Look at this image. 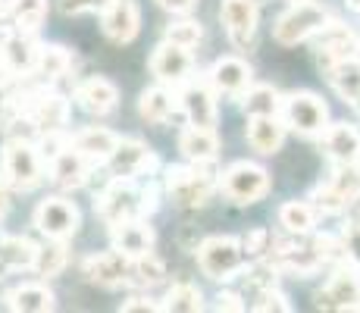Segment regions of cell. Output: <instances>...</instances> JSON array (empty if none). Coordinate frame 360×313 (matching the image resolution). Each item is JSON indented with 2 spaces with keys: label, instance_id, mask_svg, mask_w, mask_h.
I'll return each mask as SVG.
<instances>
[{
  "label": "cell",
  "instance_id": "cell-1",
  "mask_svg": "<svg viewBox=\"0 0 360 313\" xmlns=\"http://www.w3.org/2000/svg\"><path fill=\"white\" fill-rule=\"evenodd\" d=\"M44 163L38 144L32 138H16L10 135L4 144V154H0V170H4L6 182L19 191H32L44 182Z\"/></svg>",
  "mask_w": 360,
  "mask_h": 313
},
{
  "label": "cell",
  "instance_id": "cell-2",
  "mask_svg": "<svg viewBox=\"0 0 360 313\" xmlns=\"http://www.w3.org/2000/svg\"><path fill=\"white\" fill-rule=\"evenodd\" d=\"M332 23L329 6L314 4V0H301V4H292L273 25V38L279 41L282 47L301 44V41L316 38L326 25Z\"/></svg>",
  "mask_w": 360,
  "mask_h": 313
},
{
  "label": "cell",
  "instance_id": "cell-3",
  "mask_svg": "<svg viewBox=\"0 0 360 313\" xmlns=\"http://www.w3.org/2000/svg\"><path fill=\"white\" fill-rule=\"evenodd\" d=\"M210 163H191V166H172L166 170V194L179 207H204L213 198L219 179L207 170Z\"/></svg>",
  "mask_w": 360,
  "mask_h": 313
},
{
  "label": "cell",
  "instance_id": "cell-4",
  "mask_svg": "<svg viewBox=\"0 0 360 313\" xmlns=\"http://www.w3.org/2000/svg\"><path fill=\"white\" fill-rule=\"evenodd\" d=\"M16 113L25 116L41 138L44 132H60L69 122V101L63 94L53 91V88H47V82H44V85H34L19 97Z\"/></svg>",
  "mask_w": 360,
  "mask_h": 313
},
{
  "label": "cell",
  "instance_id": "cell-5",
  "mask_svg": "<svg viewBox=\"0 0 360 313\" xmlns=\"http://www.w3.org/2000/svg\"><path fill=\"white\" fill-rule=\"evenodd\" d=\"M195 254H198L200 273L213 282L235 279V273L241 269V260H245L241 238H232V235H210V238L200 241Z\"/></svg>",
  "mask_w": 360,
  "mask_h": 313
},
{
  "label": "cell",
  "instance_id": "cell-6",
  "mask_svg": "<svg viewBox=\"0 0 360 313\" xmlns=\"http://www.w3.org/2000/svg\"><path fill=\"white\" fill-rule=\"evenodd\" d=\"M94 213H98L107 226L144 217L141 188L135 185V179H110V185L94 198Z\"/></svg>",
  "mask_w": 360,
  "mask_h": 313
},
{
  "label": "cell",
  "instance_id": "cell-7",
  "mask_svg": "<svg viewBox=\"0 0 360 313\" xmlns=\"http://www.w3.org/2000/svg\"><path fill=\"white\" fill-rule=\"evenodd\" d=\"M273 188V179L269 172L257 163H248V160H238L232 163L226 172H219V191L232 200V204H257L269 194Z\"/></svg>",
  "mask_w": 360,
  "mask_h": 313
},
{
  "label": "cell",
  "instance_id": "cell-8",
  "mask_svg": "<svg viewBox=\"0 0 360 313\" xmlns=\"http://www.w3.org/2000/svg\"><path fill=\"white\" fill-rule=\"evenodd\" d=\"M282 122L292 132L304 138H316L329 129V107L323 103L320 94L314 91H295L285 97V107H282Z\"/></svg>",
  "mask_w": 360,
  "mask_h": 313
},
{
  "label": "cell",
  "instance_id": "cell-9",
  "mask_svg": "<svg viewBox=\"0 0 360 313\" xmlns=\"http://www.w3.org/2000/svg\"><path fill=\"white\" fill-rule=\"evenodd\" d=\"M148 66H150V75H154L160 85L172 88V91H179L185 82L195 79V60H191V51L172 44V41H163V44L154 47Z\"/></svg>",
  "mask_w": 360,
  "mask_h": 313
},
{
  "label": "cell",
  "instance_id": "cell-10",
  "mask_svg": "<svg viewBox=\"0 0 360 313\" xmlns=\"http://www.w3.org/2000/svg\"><path fill=\"white\" fill-rule=\"evenodd\" d=\"M34 229L47 238L57 241H69L82 226V213L72 200L66 198H44L38 207H34Z\"/></svg>",
  "mask_w": 360,
  "mask_h": 313
},
{
  "label": "cell",
  "instance_id": "cell-11",
  "mask_svg": "<svg viewBox=\"0 0 360 313\" xmlns=\"http://www.w3.org/2000/svg\"><path fill=\"white\" fill-rule=\"evenodd\" d=\"M82 276L101 288H120V285H135V257L122 250H107V254H91L82 263Z\"/></svg>",
  "mask_w": 360,
  "mask_h": 313
},
{
  "label": "cell",
  "instance_id": "cell-12",
  "mask_svg": "<svg viewBox=\"0 0 360 313\" xmlns=\"http://www.w3.org/2000/svg\"><path fill=\"white\" fill-rule=\"evenodd\" d=\"M157 166H160L157 154L144 141H138V138H120L116 151L107 160V170L113 179H141V176H150Z\"/></svg>",
  "mask_w": 360,
  "mask_h": 313
},
{
  "label": "cell",
  "instance_id": "cell-13",
  "mask_svg": "<svg viewBox=\"0 0 360 313\" xmlns=\"http://www.w3.org/2000/svg\"><path fill=\"white\" fill-rule=\"evenodd\" d=\"M257 6H260L257 0H223V6H219V19L226 25V34L241 51H248L254 44V34H257V23H260Z\"/></svg>",
  "mask_w": 360,
  "mask_h": 313
},
{
  "label": "cell",
  "instance_id": "cell-14",
  "mask_svg": "<svg viewBox=\"0 0 360 313\" xmlns=\"http://www.w3.org/2000/svg\"><path fill=\"white\" fill-rule=\"evenodd\" d=\"M213 94H217V88L210 85V79H191L179 88V103H182V113L188 116V122L217 129L219 110H217Z\"/></svg>",
  "mask_w": 360,
  "mask_h": 313
},
{
  "label": "cell",
  "instance_id": "cell-15",
  "mask_svg": "<svg viewBox=\"0 0 360 313\" xmlns=\"http://www.w3.org/2000/svg\"><path fill=\"white\" fill-rule=\"evenodd\" d=\"M360 304V273L348 260L338 263L335 276L323 291H316V307L326 310H357Z\"/></svg>",
  "mask_w": 360,
  "mask_h": 313
},
{
  "label": "cell",
  "instance_id": "cell-16",
  "mask_svg": "<svg viewBox=\"0 0 360 313\" xmlns=\"http://www.w3.org/2000/svg\"><path fill=\"white\" fill-rule=\"evenodd\" d=\"M207 79H210V85L217 88V94H226V97L241 101L245 91L251 88V82H254V69L248 66L241 57H219L210 66Z\"/></svg>",
  "mask_w": 360,
  "mask_h": 313
},
{
  "label": "cell",
  "instance_id": "cell-17",
  "mask_svg": "<svg viewBox=\"0 0 360 313\" xmlns=\"http://www.w3.org/2000/svg\"><path fill=\"white\" fill-rule=\"evenodd\" d=\"M101 29L113 44H129L138 38L141 29V10L135 0H113L107 10L101 13Z\"/></svg>",
  "mask_w": 360,
  "mask_h": 313
},
{
  "label": "cell",
  "instance_id": "cell-18",
  "mask_svg": "<svg viewBox=\"0 0 360 313\" xmlns=\"http://www.w3.org/2000/svg\"><path fill=\"white\" fill-rule=\"evenodd\" d=\"M320 144L326 157L335 166L360 163V132L348 122H329V129L320 135Z\"/></svg>",
  "mask_w": 360,
  "mask_h": 313
},
{
  "label": "cell",
  "instance_id": "cell-19",
  "mask_svg": "<svg viewBox=\"0 0 360 313\" xmlns=\"http://www.w3.org/2000/svg\"><path fill=\"white\" fill-rule=\"evenodd\" d=\"M110 241H113V248L122 250V254L144 257L154 250V229L148 226V217H135V219L110 226Z\"/></svg>",
  "mask_w": 360,
  "mask_h": 313
},
{
  "label": "cell",
  "instance_id": "cell-20",
  "mask_svg": "<svg viewBox=\"0 0 360 313\" xmlns=\"http://www.w3.org/2000/svg\"><path fill=\"white\" fill-rule=\"evenodd\" d=\"M72 97L88 116H107V113H113L116 103H120V91H116V85L110 79H103V75H91V79H85L79 88H75Z\"/></svg>",
  "mask_w": 360,
  "mask_h": 313
},
{
  "label": "cell",
  "instance_id": "cell-21",
  "mask_svg": "<svg viewBox=\"0 0 360 313\" xmlns=\"http://www.w3.org/2000/svg\"><path fill=\"white\" fill-rule=\"evenodd\" d=\"M354 51H360V38L348 29V25L335 23V19L316 34V53H320V60L326 63V69L338 60L354 57Z\"/></svg>",
  "mask_w": 360,
  "mask_h": 313
},
{
  "label": "cell",
  "instance_id": "cell-22",
  "mask_svg": "<svg viewBox=\"0 0 360 313\" xmlns=\"http://www.w3.org/2000/svg\"><path fill=\"white\" fill-rule=\"evenodd\" d=\"M179 151L188 163H213L219 154V138L217 129H207V125L188 122L179 132Z\"/></svg>",
  "mask_w": 360,
  "mask_h": 313
},
{
  "label": "cell",
  "instance_id": "cell-23",
  "mask_svg": "<svg viewBox=\"0 0 360 313\" xmlns=\"http://www.w3.org/2000/svg\"><path fill=\"white\" fill-rule=\"evenodd\" d=\"M285 132H288V125L279 116H251L248 120V144L257 154L273 157L285 144Z\"/></svg>",
  "mask_w": 360,
  "mask_h": 313
},
{
  "label": "cell",
  "instance_id": "cell-24",
  "mask_svg": "<svg viewBox=\"0 0 360 313\" xmlns=\"http://www.w3.org/2000/svg\"><path fill=\"white\" fill-rule=\"evenodd\" d=\"M176 110H182V103L160 82L154 88H148V91H141V97H138V116L150 125H166L176 116Z\"/></svg>",
  "mask_w": 360,
  "mask_h": 313
},
{
  "label": "cell",
  "instance_id": "cell-25",
  "mask_svg": "<svg viewBox=\"0 0 360 313\" xmlns=\"http://www.w3.org/2000/svg\"><path fill=\"white\" fill-rule=\"evenodd\" d=\"M116 144H120V135L103 129V125H88V129L72 135V148L79 151L82 157L91 160V163H107L110 154L116 151Z\"/></svg>",
  "mask_w": 360,
  "mask_h": 313
},
{
  "label": "cell",
  "instance_id": "cell-26",
  "mask_svg": "<svg viewBox=\"0 0 360 313\" xmlns=\"http://www.w3.org/2000/svg\"><path fill=\"white\" fill-rule=\"evenodd\" d=\"M6 307L19 310V313H47L57 307V298L47 288L44 282H29V285H16L4 295Z\"/></svg>",
  "mask_w": 360,
  "mask_h": 313
},
{
  "label": "cell",
  "instance_id": "cell-27",
  "mask_svg": "<svg viewBox=\"0 0 360 313\" xmlns=\"http://www.w3.org/2000/svg\"><path fill=\"white\" fill-rule=\"evenodd\" d=\"M88 170H91V160L82 157L75 148H66L63 154L51 163V179L53 185H60L63 191H75L88 182Z\"/></svg>",
  "mask_w": 360,
  "mask_h": 313
},
{
  "label": "cell",
  "instance_id": "cell-28",
  "mask_svg": "<svg viewBox=\"0 0 360 313\" xmlns=\"http://www.w3.org/2000/svg\"><path fill=\"white\" fill-rule=\"evenodd\" d=\"M0 57H4L6 66L19 75H29L34 72V60H38V44L32 41V34L25 32H13L10 38L0 44Z\"/></svg>",
  "mask_w": 360,
  "mask_h": 313
},
{
  "label": "cell",
  "instance_id": "cell-29",
  "mask_svg": "<svg viewBox=\"0 0 360 313\" xmlns=\"http://www.w3.org/2000/svg\"><path fill=\"white\" fill-rule=\"evenodd\" d=\"M329 85L335 88V94L345 103H351L354 110H360V60L348 57L338 60L329 66Z\"/></svg>",
  "mask_w": 360,
  "mask_h": 313
},
{
  "label": "cell",
  "instance_id": "cell-30",
  "mask_svg": "<svg viewBox=\"0 0 360 313\" xmlns=\"http://www.w3.org/2000/svg\"><path fill=\"white\" fill-rule=\"evenodd\" d=\"M38 245L25 235H0V269H34Z\"/></svg>",
  "mask_w": 360,
  "mask_h": 313
},
{
  "label": "cell",
  "instance_id": "cell-31",
  "mask_svg": "<svg viewBox=\"0 0 360 313\" xmlns=\"http://www.w3.org/2000/svg\"><path fill=\"white\" fill-rule=\"evenodd\" d=\"M6 16L16 32L34 34L47 19V0H6Z\"/></svg>",
  "mask_w": 360,
  "mask_h": 313
},
{
  "label": "cell",
  "instance_id": "cell-32",
  "mask_svg": "<svg viewBox=\"0 0 360 313\" xmlns=\"http://www.w3.org/2000/svg\"><path fill=\"white\" fill-rule=\"evenodd\" d=\"M72 69V57H69L66 47L60 44H41L38 47V60H34V75H38L41 82H57L63 79V75Z\"/></svg>",
  "mask_w": 360,
  "mask_h": 313
},
{
  "label": "cell",
  "instance_id": "cell-33",
  "mask_svg": "<svg viewBox=\"0 0 360 313\" xmlns=\"http://www.w3.org/2000/svg\"><path fill=\"white\" fill-rule=\"evenodd\" d=\"M241 107H245L248 116H282L285 97L273 85H251L241 97Z\"/></svg>",
  "mask_w": 360,
  "mask_h": 313
},
{
  "label": "cell",
  "instance_id": "cell-34",
  "mask_svg": "<svg viewBox=\"0 0 360 313\" xmlns=\"http://www.w3.org/2000/svg\"><path fill=\"white\" fill-rule=\"evenodd\" d=\"M316 213L320 210L314 204H307V200H285L279 207V226L288 235H307L316 226Z\"/></svg>",
  "mask_w": 360,
  "mask_h": 313
},
{
  "label": "cell",
  "instance_id": "cell-35",
  "mask_svg": "<svg viewBox=\"0 0 360 313\" xmlns=\"http://www.w3.org/2000/svg\"><path fill=\"white\" fill-rule=\"evenodd\" d=\"M66 263H69L66 241L47 238V245H44V248H38V260H34V273H38L41 279H57V276L66 269Z\"/></svg>",
  "mask_w": 360,
  "mask_h": 313
},
{
  "label": "cell",
  "instance_id": "cell-36",
  "mask_svg": "<svg viewBox=\"0 0 360 313\" xmlns=\"http://www.w3.org/2000/svg\"><path fill=\"white\" fill-rule=\"evenodd\" d=\"M163 310H176V313H198L204 310V295H200L198 285L191 282H179L166 291L163 298Z\"/></svg>",
  "mask_w": 360,
  "mask_h": 313
},
{
  "label": "cell",
  "instance_id": "cell-37",
  "mask_svg": "<svg viewBox=\"0 0 360 313\" xmlns=\"http://www.w3.org/2000/svg\"><path fill=\"white\" fill-rule=\"evenodd\" d=\"M200 38H204V29H200V23H195V19H179V23L166 25V32H163V41H172V44L185 47V51H195L200 44Z\"/></svg>",
  "mask_w": 360,
  "mask_h": 313
},
{
  "label": "cell",
  "instance_id": "cell-38",
  "mask_svg": "<svg viewBox=\"0 0 360 313\" xmlns=\"http://www.w3.org/2000/svg\"><path fill=\"white\" fill-rule=\"evenodd\" d=\"M314 200H316V204H314L316 210H320V213H329V217H335V213H345L351 204H354V200H351L348 194L338 191V188L332 185V182H326V185L316 188V191H314Z\"/></svg>",
  "mask_w": 360,
  "mask_h": 313
},
{
  "label": "cell",
  "instance_id": "cell-39",
  "mask_svg": "<svg viewBox=\"0 0 360 313\" xmlns=\"http://www.w3.org/2000/svg\"><path fill=\"white\" fill-rule=\"evenodd\" d=\"M163 279H166V263L154 254V250L144 254V257H135V285L150 288V285H157Z\"/></svg>",
  "mask_w": 360,
  "mask_h": 313
},
{
  "label": "cell",
  "instance_id": "cell-40",
  "mask_svg": "<svg viewBox=\"0 0 360 313\" xmlns=\"http://www.w3.org/2000/svg\"><path fill=\"white\" fill-rule=\"evenodd\" d=\"M241 248H245V257L260 260V257H266L269 250H273V232H269L266 226L248 229V232L241 235Z\"/></svg>",
  "mask_w": 360,
  "mask_h": 313
},
{
  "label": "cell",
  "instance_id": "cell-41",
  "mask_svg": "<svg viewBox=\"0 0 360 313\" xmlns=\"http://www.w3.org/2000/svg\"><path fill=\"white\" fill-rule=\"evenodd\" d=\"M110 4H113V0H60V13H63V16H85V13H98L101 16Z\"/></svg>",
  "mask_w": 360,
  "mask_h": 313
},
{
  "label": "cell",
  "instance_id": "cell-42",
  "mask_svg": "<svg viewBox=\"0 0 360 313\" xmlns=\"http://www.w3.org/2000/svg\"><path fill=\"white\" fill-rule=\"evenodd\" d=\"M345 250H348V263L360 273V219H348V226L342 229Z\"/></svg>",
  "mask_w": 360,
  "mask_h": 313
},
{
  "label": "cell",
  "instance_id": "cell-43",
  "mask_svg": "<svg viewBox=\"0 0 360 313\" xmlns=\"http://www.w3.org/2000/svg\"><path fill=\"white\" fill-rule=\"evenodd\" d=\"M254 310H279V313H288V310H292V304H288V298L282 295V291H276V285H273V288H263L260 291Z\"/></svg>",
  "mask_w": 360,
  "mask_h": 313
},
{
  "label": "cell",
  "instance_id": "cell-44",
  "mask_svg": "<svg viewBox=\"0 0 360 313\" xmlns=\"http://www.w3.org/2000/svg\"><path fill=\"white\" fill-rule=\"evenodd\" d=\"M122 310L126 313H157V310H163V304L150 301V298H129V301H122Z\"/></svg>",
  "mask_w": 360,
  "mask_h": 313
},
{
  "label": "cell",
  "instance_id": "cell-45",
  "mask_svg": "<svg viewBox=\"0 0 360 313\" xmlns=\"http://www.w3.org/2000/svg\"><path fill=\"white\" fill-rule=\"evenodd\" d=\"M248 304L241 301L235 291H219V298H217V310H245Z\"/></svg>",
  "mask_w": 360,
  "mask_h": 313
},
{
  "label": "cell",
  "instance_id": "cell-46",
  "mask_svg": "<svg viewBox=\"0 0 360 313\" xmlns=\"http://www.w3.org/2000/svg\"><path fill=\"white\" fill-rule=\"evenodd\" d=\"M157 4H160L166 13H179V16H185V13H191L198 6V0H157Z\"/></svg>",
  "mask_w": 360,
  "mask_h": 313
},
{
  "label": "cell",
  "instance_id": "cell-47",
  "mask_svg": "<svg viewBox=\"0 0 360 313\" xmlns=\"http://www.w3.org/2000/svg\"><path fill=\"white\" fill-rule=\"evenodd\" d=\"M13 120V101L4 94V88H0V125Z\"/></svg>",
  "mask_w": 360,
  "mask_h": 313
},
{
  "label": "cell",
  "instance_id": "cell-48",
  "mask_svg": "<svg viewBox=\"0 0 360 313\" xmlns=\"http://www.w3.org/2000/svg\"><path fill=\"white\" fill-rule=\"evenodd\" d=\"M13 79H16V72H13V69L6 66V63H4V57H0V88H6V85H10Z\"/></svg>",
  "mask_w": 360,
  "mask_h": 313
},
{
  "label": "cell",
  "instance_id": "cell-49",
  "mask_svg": "<svg viewBox=\"0 0 360 313\" xmlns=\"http://www.w3.org/2000/svg\"><path fill=\"white\" fill-rule=\"evenodd\" d=\"M6 210H10V194H6V188L0 185V222H4L6 217Z\"/></svg>",
  "mask_w": 360,
  "mask_h": 313
},
{
  "label": "cell",
  "instance_id": "cell-50",
  "mask_svg": "<svg viewBox=\"0 0 360 313\" xmlns=\"http://www.w3.org/2000/svg\"><path fill=\"white\" fill-rule=\"evenodd\" d=\"M345 6H348V13H357L360 16V0H345Z\"/></svg>",
  "mask_w": 360,
  "mask_h": 313
},
{
  "label": "cell",
  "instance_id": "cell-51",
  "mask_svg": "<svg viewBox=\"0 0 360 313\" xmlns=\"http://www.w3.org/2000/svg\"><path fill=\"white\" fill-rule=\"evenodd\" d=\"M4 13H6V0H0V16H4Z\"/></svg>",
  "mask_w": 360,
  "mask_h": 313
},
{
  "label": "cell",
  "instance_id": "cell-52",
  "mask_svg": "<svg viewBox=\"0 0 360 313\" xmlns=\"http://www.w3.org/2000/svg\"><path fill=\"white\" fill-rule=\"evenodd\" d=\"M292 4H301V0H292Z\"/></svg>",
  "mask_w": 360,
  "mask_h": 313
},
{
  "label": "cell",
  "instance_id": "cell-53",
  "mask_svg": "<svg viewBox=\"0 0 360 313\" xmlns=\"http://www.w3.org/2000/svg\"><path fill=\"white\" fill-rule=\"evenodd\" d=\"M257 4H263V0H257Z\"/></svg>",
  "mask_w": 360,
  "mask_h": 313
}]
</instances>
